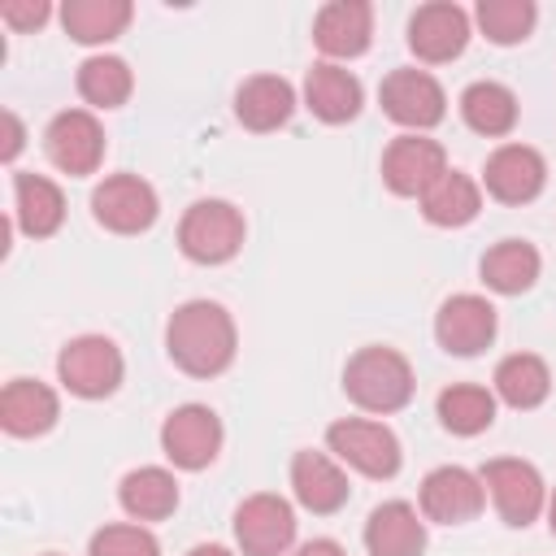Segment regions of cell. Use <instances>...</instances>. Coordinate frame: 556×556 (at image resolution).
I'll use <instances>...</instances> for the list:
<instances>
[{
  "mask_svg": "<svg viewBox=\"0 0 556 556\" xmlns=\"http://www.w3.org/2000/svg\"><path fill=\"white\" fill-rule=\"evenodd\" d=\"M165 352L182 374L217 378L222 369H230V361L239 352L235 317L217 300H187L174 308V317L165 326Z\"/></svg>",
  "mask_w": 556,
  "mask_h": 556,
  "instance_id": "cell-1",
  "label": "cell"
},
{
  "mask_svg": "<svg viewBox=\"0 0 556 556\" xmlns=\"http://www.w3.org/2000/svg\"><path fill=\"white\" fill-rule=\"evenodd\" d=\"M413 365L404 361V352L395 348H382V343H369L361 348L348 369H343V391L356 408L365 413H395L413 400Z\"/></svg>",
  "mask_w": 556,
  "mask_h": 556,
  "instance_id": "cell-2",
  "label": "cell"
},
{
  "mask_svg": "<svg viewBox=\"0 0 556 556\" xmlns=\"http://www.w3.org/2000/svg\"><path fill=\"white\" fill-rule=\"evenodd\" d=\"M248 235L243 213L230 200H195L178 222V248L195 265H226Z\"/></svg>",
  "mask_w": 556,
  "mask_h": 556,
  "instance_id": "cell-3",
  "label": "cell"
},
{
  "mask_svg": "<svg viewBox=\"0 0 556 556\" xmlns=\"http://www.w3.org/2000/svg\"><path fill=\"white\" fill-rule=\"evenodd\" d=\"M56 374L65 382L70 395L78 400H104L122 387V374H126V361L117 352L113 339L104 334H78L61 348L56 356Z\"/></svg>",
  "mask_w": 556,
  "mask_h": 556,
  "instance_id": "cell-4",
  "label": "cell"
},
{
  "mask_svg": "<svg viewBox=\"0 0 556 556\" xmlns=\"http://www.w3.org/2000/svg\"><path fill=\"white\" fill-rule=\"evenodd\" d=\"M326 447L343 465H352L356 473H365V478H395L400 473V460H404L400 439L382 421H365V417L334 421L326 430Z\"/></svg>",
  "mask_w": 556,
  "mask_h": 556,
  "instance_id": "cell-5",
  "label": "cell"
},
{
  "mask_svg": "<svg viewBox=\"0 0 556 556\" xmlns=\"http://www.w3.org/2000/svg\"><path fill=\"white\" fill-rule=\"evenodd\" d=\"M378 100H382V113H387L391 122L408 126L413 135L439 126L443 113H447V96H443L439 78L426 74V70H413V65L391 70V74L382 78V87H378Z\"/></svg>",
  "mask_w": 556,
  "mask_h": 556,
  "instance_id": "cell-6",
  "label": "cell"
},
{
  "mask_svg": "<svg viewBox=\"0 0 556 556\" xmlns=\"http://www.w3.org/2000/svg\"><path fill=\"white\" fill-rule=\"evenodd\" d=\"M91 213L113 235H143L156 222L161 200H156L152 182H143L139 174H109L91 191Z\"/></svg>",
  "mask_w": 556,
  "mask_h": 556,
  "instance_id": "cell-7",
  "label": "cell"
},
{
  "mask_svg": "<svg viewBox=\"0 0 556 556\" xmlns=\"http://www.w3.org/2000/svg\"><path fill=\"white\" fill-rule=\"evenodd\" d=\"M482 486L491 491L495 500V513L508 521V526H530L543 504H547V491H543V478L530 460H517V456H495L482 465Z\"/></svg>",
  "mask_w": 556,
  "mask_h": 556,
  "instance_id": "cell-8",
  "label": "cell"
},
{
  "mask_svg": "<svg viewBox=\"0 0 556 556\" xmlns=\"http://www.w3.org/2000/svg\"><path fill=\"white\" fill-rule=\"evenodd\" d=\"M235 543L243 556H282L295 543V513L282 495H248L235 508Z\"/></svg>",
  "mask_w": 556,
  "mask_h": 556,
  "instance_id": "cell-9",
  "label": "cell"
},
{
  "mask_svg": "<svg viewBox=\"0 0 556 556\" xmlns=\"http://www.w3.org/2000/svg\"><path fill=\"white\" fill-rule=\"evenodd\" d=\"M43 148H48V156H52L56 169H65L74 178L96 174L100 161H104V126L87 109H65V113H56L48 122Z\"/></svg>",
  "mask_w": 556,
  "mask_h": 556,
  "instance_id": "cell-10",
  "label": "cell"
},
{
  "mask_svg": "<svg viewBox=\"0 0 556 556\" xmlns=\"http://www.w3.org/2000/svg\"><path fill=\"white\" fill-rule=\"evenodd\" d=\"M161 452L178 469H204L222 452V421L208 404H182L161 426Z\"/></svg>",
  "mask_w": 556,
  "mask_h": 556,
  "instance_id": "cell-11",
  "label": "cell"
},
{
  "mask_svg": "<svg viewBox=\"0 0 556 556\" xmlns=\"http://www.w3.org/2000/svg\"><path fill=\"white\" fill-rule=\"evenodd\" d=\"M482 504H486L482 478L460 465H439L421 478V517L439 526H465L482 513Z\"/></svg>",
  "mask_w": 556,
  "mask_h": 556,
  "instance_id": "cell-12",
  "label": "cell"
},
{
  "mask_svg": "<svg viewBox=\"0 0 556 556\" xmlns=\"http://www.w3.org/2000/svg\"><path fill=\"white\" fill-rule=\"evenodd\" d=\"M469 43V13L452 0H430L408 17V48L426 65L456 61Z\"/></svg>",
  "mask_w": 556,
  "mask_h": 556,
  "instance_id": "cell-13",
  "label": "cell"
},
{
  "mask_svg": "<svg viewBox=\"0 0 556 556\" xmlns=\"http://www.w3.org/2000/svg\"><path fill=\"white\" fill-rule=\"evenodd\" d=\"M495 304L482 300V295H452L439 304L434 313V339L443 352L452 356H478L482 348H491L495 339Z\"/></svg>",
  "mask_w": 556,
  "mask_h": 556,
  "instance_id": "cell-14",
  "label": "cell"
},
{
  "mask_svg": "<svg viewBox=\"0 0 556 556\" xmlns=\"http://www.w3.org/2000/svg\"><path fill=\"white\" fill-rule=\"evenodd\" d=\"M482 182L500 204H530L547 182V161L530 143H504L486 156Z\"/></svg>",
  "mask_w": 556,
  "mask_h": 556,
  "instance_id": "cell-15",
  "label": "cell"
},
{
  "mask_svg": "<svg viewBox=\"0 0 556 556\" xmlns=\"http://www.w3.org/2000/svg\"><path fill=\"white\" fill-rule=\"evenodd\" d=\"M443 169H447V152L426 135H400L382 152V182L395 195H421Z\"/></svg>",
  "mask_w": 556,
  "mask_h": 556,
  "instance_id": "cell-16",
  "label": "cell"
},
{
  "mask_svg": "<svg viewBox=\"0 0 556 556\" xmlns=\"http://www.w3.org/2000/svg\"><path fill=\"white\" fill-rule=\"evenodd\" d=\"M369 39H374V9L365 0H330L313 17V43L334 61L361 56Z\"/></svg>",
  "mask_w": 556,
  "mask_h": 556,
  "instance_id": "cell-17",
  "label": "cell"
},
{
  "mask_svg": "<svg viewBox=\"0 0 556 556\" xmlns=\"http://www.w3.org/2000/svg\"><path fill=\"white\" fill-rule=\"evenodd\" d=\"M61 417V404H56V391L39 378H13L4 391H0V426L13 434V439H35V434H48Z\"/></svg>",
  "mask_w": 556,
  "mask_h": 556,
  "instance_id": "cell-18",
  "label": "cell"
},
{
  "mask_svg": "<svg viewBox=\"0 0 556 556\" xmlns=\"http://www.w3.org/2000/svg\"><path fill=\"white\" fill-rule=\"evenodd\" d=\"M291 491H295V500H300L308 513H317V517L339 513V508L348 504V495H352L343 469H339L326 452H295V456H291Z\"/></svg>",
  "mask_w": 556,
  "mask_h": 556,
  "instance_id": "cell-19",
  "label": "cell"
},
{
  "mask_svg": "<svg viewBox=\"0 0 556 556\" xmlns=\"http://www.w3.org/2000/svg\"><path fill=\"white\" fill-rule=\"evenodd\" d=\"M369 556H421L426 552V521L408 500H387L365 521Z\"/></svg>",
  "mask_w": 556,
  "mask_h": 556,
  "instance_id": "cell-20",
  "label": "cell"
},
{
  "mask_svg": "<svg viewBox=\"0 0 556 556\" xmlns=\"http://www.w3.org/2000/svg\"><path fill=\"white\" fill-rule=\"evenodd\" d=\"M361 100H365V91H361L356 74L334 61H317L304 78V104L313 109V117H321L330 126L352 122L361 113Z\"/></svg>",
  "mask_w": 556,
  "mask_h": 556,
  "instance_id": "cell-21",
  "label": "cell"
},
{
  "mask_svg": "<svg viewBox=\"0 0 556 556\" xmlns=\"http://www.w3.org/2000/svg\"><path fill=\"white\" fill-rule=\"evenodd\" d=\"M291 113H295V91H291V83L278 78V74H252V78L235 91V117H239L248 130H256V135L287 126Z\"/></svg>",
  "mask_w": 556,
  "mask_h": 556,
  "instance_id": "cell-22",
  "label": "cell"
},
{
  "mask_svg": "<svg viewBox=\"0 0 556 556\" xmlns=\"http://www.w3.org/2000/svg\"><path fill=\"white\" fill-rule=\"evenodd\" d=\"M417 204H421V217L430 226H469L478 217V208H482V187L460 169H443L417 195Z\"/></svg>",
  "mask_w": 556,
  "mask_h": 556,
  "instance_id": "cell-23",
  "label": "cell"
},
{
  "mask_svg": "<svg viewBox=\"0 0 556 556\" xmlns=\"http://www.w3.org/2000/svg\"><path fill=\"white\" fill-rule=\"evenodd\" d=\"M13 213H17V226L30 235V239H48L61 230L65 222V195L52 178L43 174H13Z\"/></svg>",
  "mask_w": 556,
  "mask_h": 556,
  "instance_id": "cell-24",
  "label": "cell"
},
{
  "mask_svg": "<svg viewBox=\"0 0 556 556\" xmlns=\"http://www.w3.org/2000/svg\"><path fill=\"white\" fill-rule=\"evenodd\" d=\"M539 269H543L539 248L526 243V239H500L495 248H486V256H482V265H478L482 282H486L491 291H500V295H521V291H530L534 278H539Z\"/></svg>",
  "mask_w": 556,
  "mask_h": 556,
  "instance_id": "cell-25",
  "label": "cell"
},
{
  "mask_svg": "<svg viewBox=\"0 0 556 556\" xmlns=\"http://www.w3.org/2000/svg\"><path fill=\"white\" fill-rule=\"evenodd\" d=\"M117 500L122 508L135 517V521H165L174 508H178V482L169 469H156V465H143V469H130L117 486Z\"/></svg>",
  "mask_w": 556,
  "mask_h": 556,
  "instance_id": "cell-26",
  "label": "cell"
},
{
  "mask_svg": "<svg viewBox=\"0 0 556 556\" xmlns=\"http://www.w3.org/2000/svg\"><path fill=\"white\" fill-rule=\"evenodd\" d=\"M460 117H465L469 130H478L486 139H500L517 126V96L504 83H491V78L469 83L460 91Z\"/></svg>",
  "mask_w": 556,
  "mask_h": 556,
  "instance_id": "cell-27",
  "label": "cell"
},
{
  "mask_svg": "<svg viewBox=\"0 0 556 556\" xmlns=\"http://www.w3.org/2000/svg\"><path fill=\"white\" fill-rule=\"evenodd\" d=\"M552 391V369L534 352H513L495 365V395L508 408H539Z\"/></svg>",
  "mask_w": 556,
  "mask_h": 556,
  "instance_id": "cell-28",
  "label": "cell"
},
{
  "mask_svg": "<svg viewBox=\"0 0 556 556\" xmlns=\"http://www.w3.org/2000/svg\"><path fill=\"white\" fill-rule=\"evenodd\" d=\"M130 0H70L61 9V26L78 43H109L130 26Z\"/></svg>",
  "mask_w": 556,
  "mask_h": 556,
  "instance_id": "cell-29",
  "label": "cell"
},
{
  "mask_svg": "<svg viewBox=\"0 0 556 556\" xmlns=\"http://www.w3.org/2000/svg\"><path fill=\"white\" fill-rule=\"evenodd\" d=\"M443 430L452 434H482L491 421H495V395L478 382H452L447 391H439V404H434Z\"/></svg>",
  "mask_w": 556,
  "mask_h": 556,
  "instance_id": "cell-30",
  "label": "cell"
},
{
  "mask_svg": "<svg viewBox=\"0 0 556 556\" xmlns=\"http://www.w3.org/2000/svg\"><path fill=\"white\" fill-rule=\"evenodd\" d=\"M135 91V74L122 56H87L78 65V96L96 109H117Z\"/></svg>",
  "mask_w": 556,
  "mask_h": 556,
  "instance_id": "cell-31",
  "label": "cell"
},
{
  "mask_svg": "<svg viewBox=\"0 0 556 556\" xmlns=\"http://www.w3.org/2000/svg\"><path fill=\"white\" fill-rule=\"evenodd\" d=\"M539 9L530 0H478V26L491 43H521L534 30Z\"/></svg>",
  "mask_w": 556,
  "mask_h": 556,
  "instance_id": "cell-32",
  "label": "cell"
},
{
  "mask_svg": "<svg viewBox=\"0 0 556 556\" xmlns=\"http://www.w3.org/2000/svg\"><path fill=\"white\" fill-rule=\"evenodd\" d=\"M87 556H161V543L152 530L143 526H104L91 534V547Z\"/></svg>",
  "mask_w": 556,
  "mask_h": 556,
  "instance_id": "cell-33",
  "label": "cell"
},
{
  "mask_svg": "<svg viewBox=\"0 0 556 556\" xmlns=\"http://www.w3.org/2000/svg\"><path fill=\"white\" fill-rule=\"evenodd\" d=\"M48 4L43 0H4L0 4V22H9L13 30H35V26H43L48 22Z\"/></svg>",
  "mask_w": 556,
  "mask_h": 556,
  "instance_id": "cell-34",
  "label": "cell"
},
{
  "mask_svg": "<svg viewBox=\"0 0 556 556\" xmlns=\"http://www.w3.org/2000/svg\"><path fill=\"white\" fill-rule=\"evenodd\" d=\"M22 139H26V130H22L17 113H9V109H4V148H0V156H4V161H13V156L22 152Z\"/></svg>",
  "mask_w": 556,
  "mask_h": 556,
  "instance_id": "cell-35",
  "label": "cell"
},
{
  "mask_svg": "<svg viewBox=\"0 0 556 556\" xmlns=\"http://www.w3.org/2000/svg\"><path fill=\"white\" fill-rule=\"evenodd\" d=\"M295 556H348V552H343L334 539H313V543H304Z\"/></svg>",
  "mask_w": 556,
  "mask_h": 556,
  "instance_id": "cell-36",
  "label": "cell"
},
{
  "mask_svg": "<svg viewBox=\"0 0 556 556\" xmlns=\"http://www.w3.org/2000/svg\"><path fill=\"white\" fill-rule=\"evenodd\" d=\"M187 556H235L230 547H222V543H200V547H191Z\"/></svg>",
  "mask_w": 556,
  "mask_h": 556,
  "instance_id": "cell-37",
  "label": "cell"
},
{
  "mask_svg": "<svg viewBox=\"0 0 556 556\" xmlns=\"http://www.w3.org/2000/svg\"><path fill=\"white\" fill-rule=\"evenodd\" d=\"M547 526H552V534H556V495L547 500Z\"/></svg>",
  "mask_w": 556,
  "mask_h": 556,
  "instance_id": "cell-38",
  "label": "cell"
}]
</instances>
